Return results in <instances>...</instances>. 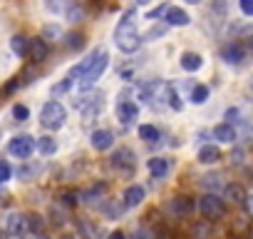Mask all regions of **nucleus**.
<instances>
[{
  "label": "nucleus",
  "instance_id": "33",
  "mask_svg": "<svg viewBox=\"0 0 253 239\" xmlns=\"http://www.w3.org/2000/svg\"><path fill=\"white\" fill-rule=\"evenodd\" d=\"M62 202H65L67 207H75V204H77V194H72V192H65V194H62Z\"/></svg>",
  "mask_w": 253,
  "mask_h": 239
},
{
  "label": "nucleus",
  "instance_id": "25",
  "mask_svg": "<svg viewBox=\"0 0 253 239\" xmlns=\"http://www.w3.org/2000/svg\"><path fill=\"white\" fill-rule=\"evenodd\" d=\"M104 192H107V184H97V187H89V189L82 194V199H87V202H97Z\"/></svg>",
  "mask_w": 253,
  "mask_h": 239
},
{
  "label": "nucleus",
  "instance_id": "38",
  "mask_svg": "<svg viewBox=\"0 0 253 239\" xmlns=\"http://www.w3.org/2000/svg\"><path fill=\"white\" fill-rule=\"evenodd\" d=\"M169 105L174 107V110H181V102H179V95L171 90V95H169Z\"/></svg>",
  "mask_w": 253,
  "mask_h": 239
},
{
  "label": "nucleus",
  "instance_id": "16",
  "mask_svg": "<svg viewBox=\"0 0 253 239\" xmlns=\"http://www.w3.org/2000/svg\"><path fill=\"white\" fill-rule=\"evenodd\" d=\"M226 197H228L231 202H236V204H243V202L248 199V194H246V189H243L241 184H228V187H226Z\"/></svg>",
  "mask_w": 253,
  "mask_h": 239
},
{
  "label": "nucleus",
  "instance_id": "39",
  "mask_svg": "<svg viewBox=\"0 0 253 239\" xmlns=\"http://www.w3.org/2000/svg\"><path fill=\"white\" fill-rule=\"evenodd\" d=\"M226 117H228V120H233V117H238V110H228V112H226Z\"/></svg>",
  "mask_w": 253,
  "mask_h": 239
},
{
  "label": "nucleus",
  "instance_id": "14",
  "mask_svg": "<svg viewBox=\"0 0 253 239\" xmlns=\"http://www.w3.org/2000/svg\"><path fill=\"white\" fill-rule=\"evenodd\" d=\"M112 165L114 167H124V170H132L134 167V155L129 150H119L114 157H112Z\"/></svg>",
  "mask_w": 253,
  "mask_h": 239
},
{
  "label": "nucleus",
  "instance_id": "42",
  "mask_svg": "<svg viewBox=\"0 0 253 239\" xmlns=\"http://www.w3.org/2000/svg\"><path fill=\"white\" fill-rule=\"evenodd\" d=\"M134 239H149V237H147V234H144V232H139V234H137V237H134Z\"/></svg>",
  "mask_w": 253,
  "mask_h": 239
},
{
  "label": "nucleus",
  "instance_id": "19",
  "mask_svg": "<svg viewBox=\"0 0 253 239\" xmlns=\"http://www.w3.org/2000/svg\"><path fill=\"white\" fill-rule=\"evenodd\" d=\"M149 172H152L154 177H164V175L169 172V162H167L164 157H154V160H149Z\"/></svg>",
  "mask_w": 253,
  "mask_h": 239
},
{
  "label": "nucleus",
  "instance_id": "22",
  "mask_svg": "<svg viewBox=\"0 0 253 239\" xmlns=\"http://www.w3.org/2000/svg\"><path fill=\"white\" fill-rule=\"evenodd\" d=\"M35 147H38L42 155H55V150H57V142H55L52 137H40V140L35 142Z\"/></svg>",
  "mask_w": 253,
  "mask_h": 239
},
{
  "label": "nucleus",
  "instance_id": "20",
  "mask_svg": "<svg viewBox=\"0 0 253 239\" xmlns=\"http://www.w3.org/2000/svg\"><path fill=\"white\" fill-rule=\"evenodd\" d=\"M28 227H25V217L23 214H13V217H8V232L10 234H23Z\"/></svg>",
  "mask_w": 253,
  "mask_h": 239
},
{
  "label": "nucleus",
  "instance_id": "27",
  "mask_svg": "<svg viewBox=\"0 0 253 239\" xmlns=\"http://www.w3.org/2000/svg\"><path fill=\"white\" fill-rule=\"evenodd\" d=\"M25 227H28V229H33V232H40V229H42V217H38V214L25 217Z\"/></svg>",
  "mask_w": 253,
  "mask_h": 239
},
{
  "label": "nucleus",
  "instance_id": "9",
  "mask_svg": "<svg viewBox=\"0 0 253 239\" xmlns=\"http://www.w3.org/2000/svg\"><path fill=\"white\" fill-rule=\"evenodd\" d=\"M28 50H30V55H33V60H35V62H42V60L50 55V48H47V43H45L42 38L30 40V43H28Z\"/></svg>",
  "mask_w": 253,
  "mask_h": 239
},
{
  "label": "nucleus",
  "instance_id": "7",
  "mask_svg": "<svg viewBox=\"0 0 253 239\" xmlns=\"http://www.w3.org/2000/svg\"><path fill=\"white\" fill-rule=\"evenodd\" d=\"M89 142H92L94 150H109L114 145V137H112L109 130H94L92 137H89Z\"/></svg>",
  "mask_w": 253,
  "mask_h": 239
},
{
  "label": "nucleus",
  "instance_id": "34",
  "mask_svg": "<svg viewBox=\"0 0 253 239\" xmlns=\"http://www.w3.org/2000/svg\"><path fill=\"white\" fill-rule=\"evenodd\" d=\"M122 209H124V207H117V204H107V207H104V212H107L109 217H119Z\"/></svg>",
  "mask_w": 253,
  "mask_h": 239
},
{
  "label": "nucleus",
  "instance_id": "35",
  "mask_svg": "<svg viewBox=\"0 0 253 239\" xmlns=\"http://www.w3.org/2000/svg\"><path fill=\"white\" fill-rule=\"evenodd\" d=\"M194 234H196L199 239H209V229H206L204 224H196V227H194Z\"/></svg>",
  "mask_w": 253,
  "mask_h": 239
},
{
  "label": "nucleus",
  "instance_id": "23",
  "mask_svg": "<svg viewBox=\"0 0 253 239\" xmlns=\"http://www.w3.org/2000/svg\"><path fill=\"white\" fill-rule=\"evenodd\" d=\"M139 137H142L144 142H157V140H159V130H157L154 125H142V127H139Z\"/></svg>",
  "mask_w": 253,
  "mask_h": 239
},
{
  "label": "nucleus",
  "instance_id": "36",
  "mask_svg": "<svg viewBox=\"0 0 253 239\" xmlns=\"http://www.w3.org/2000/svg\"><path fill=\"white\" fill-rule=\"evenodd\" d=\"M241 10L246 15H253V0H241Z\"/></svg>",
  "mask_w": 253,
  "mask_h": 239
},
{
  "label": "nucleus",
  "instance_id": "15",
  "mask_svg": "<svg viewBox=\"0 0 253 239\" xmlns=\"http://www.w3.org/2000/svg\"><path fill=\"white\" fill-rule=\"evenodd\" d=\"M213 137H216L218 142H233V140H236V130H233L231 125H216V127H213Z\"/></svg>",
  "mask_w": 253,
  "mask_h": 239
},
{
  "label": "nucleus",
  "instance_id": "29",
  "mask_svg": "<svg viewBox=\"0 0 253 239\" xmlns=\"http://www.w3.org/2000/svg\"><path fill=\"white\" fill-rule=\"evenodd\" d=\"M70 85H72V80L67 77V80H62L60 85H55V87H52L50 92H52V95H62V92H67V90H70Z\"/></svg>",
  "mask_w": 253,
  "mask_h": 239
},
{
  "label": "nucleus",
  "instance_id": "1",
  "mask_svg": "<svg viewBox=\"0 0 253 239\" xmlns=\"http://www.w3.org/2000/svg\"><path fill=\"white\" fill-rule=\"evenodd\" d=\"M114 43H117V48H119L122 53H134V50L139 48L142 38H139L137 25H134V13H126V15L119 20V25H117V30H114Z\"/></svg>",
  "mask_w": 253,
  "mask_h": 239
},
{
  "label": "nucleus",
  "instance_id": "13",
  "mask_svg": "<svg viewBox=\"0 0 253 239\" xmlns=\"http://www.w3.org/2000/svg\"><path fill=\"white\" fill-rule=\"evenodd\" d=\"M218 160H221L218 147H213V145H204V147L199 150V162H204V165H213V162H218Z\"/></svg>",
  "mask_w": 253,
  "mask_h": 239
},
{
  "label": "nucleus",
  "instance_id": "32",
  "mask_svg": "<svg viewBox=\"0 0 253 239\" xmlns=\"http://www.w3.org/2000/svg\"><path fill=\"white\" fill-rule=\"evenodd\" d=\"M167 8H169V5H162V8H154V10H149V15H147V18H149V20H157V18H162V15L167 13Z\"/></svg>",
  "mask_w": 253,
  "mask_h": 239
},
{
  "label": "nucleus",
  "instance_id": "3",
  "mask_svg": "<svg viewBox=\"0 0 253 239\" xmlns=\"http://www.w3.org/2000/svg\"><path fill=\"white\" fill-rule=\"evenodd\" d=\"M40 125H42L45 130H60V127L65 125V107H62L57 100H52V102H47V105L42 107V112H40Z\"/></svg>",
  "mask_w": 253,
  "mask_h": 239
},
{
  "label": "nucleus",
  "instance_id": "17",
  "mask_svg": "<svg viewBox=\"0 0 253 239\" xmlns=\"http://www.w3.org/2000/svg\"><path fill=\"white\" fill-rule=\"evenodd\" d=\"M65 15H67V20H70V23H80V20H82V15H84V10H82V5H80V3L70 0V3L65 5Z\"/></svg>",
  "mask_w": 253,
  "mask_h": 239
},
{
  "label": "nucleus",
  "instance_id": "26",
  "mask_svg": "<svg viewBox=\"0 0 253 239\" xmlns=\"http://www.w3.org/2000/svg\"><path fill=\"white\" fill-rule=\"evenodd\" d=\"M70 50H82L84 48V35H80V33H72V35H67V43H65Z\"/></svg>",
  "mask_w": 253,
  "mask_h": 239
},
{
  "label": "nucleus",
  "instance_id": "2",
  "mask_svg": "<svg viewBox=\"0 0 253 239\" xmlns=\"http://www.w3.org/2000/svg\"><path fill=\"white\" fill-rule=\"evenodd\" d=\"M107 53L104 50H97L94 55H92V62L87 65V70L82 72V77H80V87L82 90H89L97 80H99V75L104 72V67H107Z\"/></svg>",
  "mask_w": 253,
  "mask_h": 239
},
{
  "label": "nucleus",
  "instance_id": "37",
  "mask_svg": "<svg viewBox=\"0 0 253 239\" xmlns=\"http://www.w3.org/2000/svg\"><path fill=\"white\" fill-rule=\"evenodd\" d=\"M164 30H167V28H152V30L147 33V40H154V38H159V35H164Z\"/></svg>",
  "mask_w": 253,
  "mask_h": 239
},
{
  "label": "nucleus",
  "instance_id": "5",
  "mask_svg": "<svg viewBox=\"0 0 253 239\" xmlns=\"http://www.w3.org/2000/svg\"><path fill=\"white\" fill-rule=\"evenodd\" d=\"M33 150H35V142H33V137H25V135H20V137H15V140L10 142V155H15L18 160H28V157L33 155Z\"/></svg>",
  "mask_w": 253,
  "mask_h": 239
},
{
  "label": "nucleus",
  "instance_id": "4",
  "mask_svg": "<svg viewBox=\"0 0 253 239\" xmlns=\"http://www.w3.org/2000/svg\"><path fill=\"white\" fill-rule=\"evenodd\" d=\"M199 209H201V214L206 217V219H221L223 214H226V204L216 197V194H206V197H201V202H199Z\"/></svg>",
  "mask_w": 253,
  "mask_h": 239
},
{
  "label": "nucleus",
  "instance_id": "31",
  "mask_svg": "<svg viewBox=\"0 0 253 239\" xmlns=\"http://www.w3.org/2000/svg\"><path fill=\"white\" fill-rule=\"evenodd\" d=\"M47 10L50 13H62L65 10V3H62V0H47Z\"/></svg>",
  "mask_w": 253,
  "mask_h": 239
},
{
  "label": "nucleus",
  "instance_id": "40",
  "mask_svg": "<svg viewBox=\"0 0 253 239\" xmlns=\"http://www.w3.org/2000/svg\"><path fill=\"white\" fill-rule=\"evenodd\" d=\"M109 239H124V234H122V232H112Z\"/></svg>",
  "mask_w": 253,
  "mask_h": 239
},
{
  "label": "nucleus",
  "instance_id": "45",
  "mask_svg": "<svg viewBox=\"0 0 253 239\" xmlns=\"http://www.w3.org/2000/svg\"><path fill=\"white\" fill-rule=\"evenodd\" d=\"M38 239H45V237H38Z\"/></svg>",
  "mask_w": 253,
  "mask_h": 239
},
{
  "label": "nucleus",
  "instance_id": "28",
  "mask_svg": "<svg viewBox=\"0 0 253 239\" xmlns=\"http://www.w3.org/2000/svg\"><path fill=\"white\" fill-rule=\"evenodd\" d=\"M28 115H30V112H28L25 105H15V107H13V117L20 120V122H23V120H28Z\"/></svg>",
  "mask_w": 253,
  "mask_h": 239
},
{
  "label": "nucleus",
  "instance_id": "30",
  "mask_svg": "<svg viewBox=\"0 0 253 239\" xmlns=\"http://www.w3.org/2000/svg\"><path fill=\"white\" fill-rule=\"evenodd\" d=\"M10 175H13L10 165H8V162H0V182H8V179H10Z\"/></svg>",
  "mask_w": 253,
  "mask_h": 239
},
{
  "label": "nucleus",
  "instance_id": "12",
  "mask_svg": "<svg viewBox=\"0 0 253 239\" xmlns=\"http://www.w3.org/2000/svg\"><path fill=\"white\" fill-rule=\"evenodd\" d=\"M171 209H174V214H179V217H189V214H194V199H191V197H176V199L171 202Z\"/></svg>",
  "mask_w": 253,
  "mask_h": 239
},
{
  "label": "nucleus",
  "instance_id": "18",
  "mask_svg": "<svg viewBox=\"0 0 253 239\" xmlns=\"http://www.w3.org/2000/svg\"><path fill=\"white\" fill-rule=\"evenodd\" d=\"M181 67L189 70V72L199 70V67H201V55H196V53H184V55H181Z\"/></svg>",
  "mask_w": 253,
  "mask_h": 239
},
{
  "label": "nucleus",
  "instance_id": "10",
  "mask_svg": "<svg viewBox=\"0 0 253 239\" xmlns=\"http://www.w3.org/2000/svg\"><path fill=\"white\" fill-rule=\"evenodd\" d=\"M142 199H144V187L142 184L126 187V192H124V207H137V204H142Z\"/></svg>",
  "mask_w": 253,
  "mask_h": 239
},
{
  "label": "nucleus",
  "instance_id": "41",
  "mask_svg": "<svg viewBox=\"0 0 253 239\" xmlns=\"http://www.w3.org/2000/svg\"><path fill=\"white\" fill-rule=\"evenodd\" d=\"M15 87H18V82H8V87H5V92H13Z\"/></svg>",
  "mask_w": 253,
  "mask_h": 239
},
{
  "label": "nucleus",
  "instance_id": "6",
  "mask_svg": "<svg viewBox=\"0 0 253 239\" xmlns=\"http://www.w3.org/2000/svg\"><path fill=\"white\" fill-rule=\"evenodd\" d=\"M164 18H167V25H176V28H184V25H189V20H191L189 13L181 10V8H167Z\"/></svg>",
  "mask_w": 253,
  "mask_h": 239
},
{
  "label": "nucleus",
  "instance_id": "43",
  "mask_svg": "<svg viewBox=\"0 0 253 239\" xmlns=\"http://www.w3.org/2000/svg\"><path fill=\"white\" fill-rule=\"evenodd\" d=\"M186 3H191V5H196V3H201V0H186Z\"/></svg>",
  "mask_w": 253,
  "mask_h": 239
},
{
  "label": "nucleus",
  "instance_id": "11",
  "mask_svg": "<svg viewBox=\"0 0 253 239\" xmlns=\"http://www.w3.org/2000/svg\"><path fill=\"white\" fill-rule=\"evenodd\" d=\"M243 55H246V50H243V45H238V43H231V45L223 48V60L231 62V65H238V62L243 60Z\"/></svg>",
  "mask_w": 253,
  "mask_h": 239
},
{
  "label": "nucleus",
  "instance_id": "8",
  "mask_svg": "<svg viewBox=\"0 0 253 239\" xmlns=\"http://www.w3.org/2000/svg\"><path fill=\"white\" fill-rule=\"evenodd\" d=\"M117 115H119V120H122L124 125H129V122H134V120L139 117V107L134 102H119Z\"/></svg>",
  "mask_w": 253,
  "mask_h": 239
},
{
  "label": "nucleus",
  "instance_id": "44",
  "mask_svg": "<svg viewBox=\"0 0 253 239\" xmlns=\"http://www.w3.org/2000/svg\"><path fill=\"white\" fill-rule=\"evenodd\" d=\"M137 3H139V5H147V3H149V0H137Z\"/></svg>",
  "mask_w": 253,
  "mask_h": 239
},
{
  "label": "nucleus",
  "instance_id": "21",
  "mask_svg": "<svg viewBox=\"0 0 253 239\" xmlns=\"http://www.w3.org/2000/svg\"><path fill=\"white\" fill-rule=\"evenodd\" d=\"M10 50H13L15 55L25 58V55H28V38H23V35H15V38L10 40Z\"/></svg>",
  "mask_w": 253,
  "mask_h": 239
},
{
  "label": "nucleus",
  "instance_id": "24",
  "mask_svg": "<svg viewBox=\"0 0 253 239\" xmlns=\"http://www.w3.org/2000/svg\"><path fill=\"white\" fill-rule=\"evenodd\" d=\"M206 97H209V87H206V85H196V87L191 90V102H194V105H204Z\"/></svg>",
  "mask_w": 253,
  "mask_h": 239
}]
</instances>
